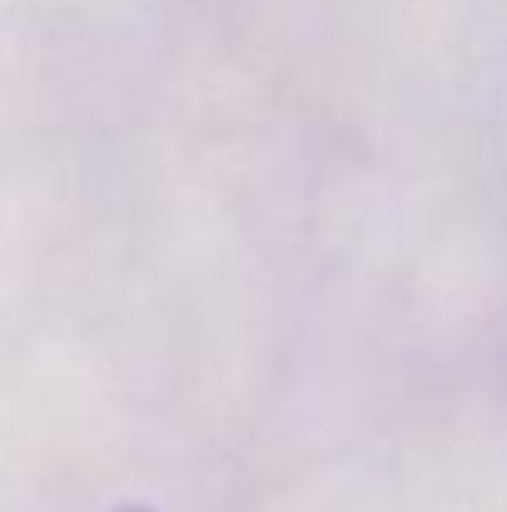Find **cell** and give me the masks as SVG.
<instances>
[{"instance_id":"cell-1","label":"cell","mask_w":507,"mask_h":512,"mask_svg":"<svg viewBox=\"0 0 507 512\" xmlns=\"http://www.w3.org/2000/svg\"><path fill=\"white\" fill-rule=\"evenodd\" d=\"M120 512H150V508H120Z\"/></svg>"}]
</instances>
